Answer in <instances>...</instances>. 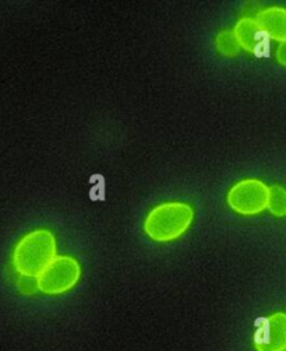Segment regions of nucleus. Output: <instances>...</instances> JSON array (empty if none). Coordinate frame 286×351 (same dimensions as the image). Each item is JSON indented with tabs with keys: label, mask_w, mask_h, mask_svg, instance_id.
<instances>
[{
	"label": "nucleus",
	"mask_w": 286,
	"mask_h": 351,
	"mask_svg": "<svg viewBox=\"0 0 286 351\" xmlns=\"http://www.w3.org/2000/svg\"><path fill=\"white\" fill-rule=\"evenodd\" d=\"M216 44H217V49L220 51V53H222L226 58H233V56L239 55V52L242 49L236 40V35H235L233 29L221 31L217 35Z\"/></svg>",
	"instance_id": "8"
},
{
	"label": "nucleus",
	"mask_w": 286,
	"mask_h": 351,
	"mask_svg": "<svg viewBox=\"0 0 286 351\" xmlns=\"http://www.w3.org/2000/svg\"><path fill=\"white\" fill-rule=\"evenodd\" d=\"M81 266L71 256H56L38 277L40 291L48 295H60L73 289L80 280Z\"/></svg>",
	"instance_id": "4"
},
{
	"label": "nucleus",
	"mask_w": 286,
	"mask_h": 351,
	"mask_svg": "<svg viewBox=\"0 0 286 351\" xmlns=\"http://www.w3.org/2000/svg\"><path fill=\"white\" fill-rule=\"evenodd\" d=\"M270 186L260 180H243L228 193L229 207L242 216H256L268 208Z\"/></svg>",
	"instance_id": "3"
},
{
	"label": "nucleus",
	"mask_w": 286,
	"mask_h": 351,
	"mask_svg": "<svg viewBox=\"0 0 286 351\" xmlns=\"http://www.w3.org/2000/svg\"><path fill=\"white\" fill-rule=\"evenodd\" d=\"M56 256L55 235L48 230H37L17 243L13 262L20 274L40 277Z\"/></svg>",
	"instance_id": "1"
},
{
	"label": "nucleus",
	"mask_w": 286,
	"mask_h": 351,
	"mask_svg": "<svg viewBox=\"0 0 286 351\" xmlns=\"http://www.w3.org/2000/svg\"><path fill=\"white\" fill-rule=\"evenodd\" d=\"M17 287H18L20 293L24 294V295H32L35 293H38L40 291L38 277L21 274L20 278H18V282H17Z\"/></svg>",
	"instance_id": "10"
},
{
	"label": "nucleus",
	"mask_w": 286,
	"mask_h": 351,
	"mask_svg": "<svg viewBox=\"0 0 286 351\" xmlns=\"http://www.w3.org/2000/svg\"><path fill=\"white\" fill-rule=\"evenodd\" d=\"M256 21L263 28L271 40L285 43L286 41V9L279 6H272L261 10Z\"/></svg>",
	"instance_id": "7"
},
{
	"label": "nucleus",
	"mask_w": 286,
	"mask_h": 351,
	"mask_svg": "<svg viewBox=\"0 0 286 351\" xmlns=\"http://www.w3.org/2000/svg\"><path fill=\"white\" fill-rule=\"evenodd\" d=\"M268 210L275 217L286 216V189L281 185L270 186Z\"/></svg>",
	"instance_id": "9"
},
{
	"label": "nucleus",
	"mask_w": 286,
	"mask_h": 351,
	"mask_svg": "<svg viewBox=\"0 0 286 351\" xmlns=\"http://www.w3.org/2000/svg\"><path fill=\"white\" fill-rule=\"evenodd\" d=\"M279 351H286V347H285V348H282V350H279Z\"/></svg>",
	"instance_id": "12"
},
{
	"label": "nucleus",
	"mask_w": 286,
	"mask_h": 351,
	"mask_svg": "<svg viewBox=\"0 0 286 351\" xmlns=\"http://www.w3.org/2000/svg\"><path fill=\"white\" fill-rule=\"evenodd\" d=\"M194 212L190 204L168 202L158 204L144 221L146 234L158 242H169L181 238L192 226Z\"/></svg>",
	"instance_id": "2"
},
{
	"label": "nucleus",
	"mask_w": 286,
	"mask_h": 351,
	"mask_svg": "<svg viewBox=\"0 0 286 351\" xmlns=\"http://www.w3.org/2000/svg\"><path fill=\"white\" fill-rule=\"evenodd\" d=\"M276 60H278L279 64L286 66V41H285V43H281V45L278 47V51H276Z\"/></svg>",
	"instance_id": "11"
},
{
	"label": "nucleus",
	"mask_w": 286,
	"mask_h": 351,
	"mask_svg": "<svg viewBox=\"0 0 286 351\" xmlns=\"http://www.w3.org/2000/svg\"><path fill=\"white\" fill-rule=\"evenodd\" d=\"M233 32L236 35V40L240 48L246 49L247 52L253 53L259 58L268 56L270 37L259 25L256 19H250V17L240 19L236 23Z\"/></svg>",
	"instance_id": "6"
},
{
	"label": "nucleus",
	"mask_w": 286,
	"mask_h": 351,
	"mask_svg": "<svg viewBox=\"0 0 286 351\" xmlns=\"http://www.w3.org/2000/svg\"><path fill=\"white\" fill-rule=\"evenodd\" d=\"M255 344L259 351H279L286 347V313L278 312L260 321Z\"/></svg>",
	"instance_id": "5"
}]
</instances>
